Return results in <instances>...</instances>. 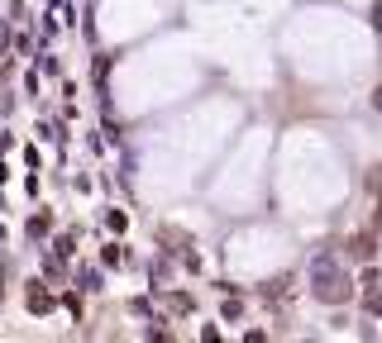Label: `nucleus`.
Returning <instances> with one entry per match:
<instances>
[{
    "instance_id": "f257e3e1",
    "label": "nucleus",
    "mask_w": 382,
    "mask_h": 343,
    "mask_svg": "<svg viewBox=\"0 0 382 343\" xmlns=\"http://www.w3.org/2000/svg\"><path fill=\"white\" fill-rule=\"evenodd\" d=\"M311 291H316V300H349L344 267L334 263V258H316V267H311Z\"/></svg>"
},
{
    "instance_id": "f03ea898",
    "label": "nucleus",
    "mask_w": 382,
    "mask_h": 343,
    "mask_svg": "<svg viewBox=\"0 0 382 343\" xmlns=\"http://www.w3.org/2000/svg\"><path fill=\"white\" fill-rule=\"evenodd\" d=\"M373 253H378V243H373V234H358V238H353V243H349V258H353V263H368Z\"/></svg>"
},
{
    "instance_id": "7ed1b4c3",
    "label": "nucleus",
    "mask_w": 382,
    "mask_h": 343,
    "mask_svg": "<svg viewBox=\"0 0 382 343\" xmlns=\"http://www.w3.org/2000/svg\"><path fill=\"white\" fill-rule=\"evenodd\" d=\"M29 310H33V315L53 310V296H48V291H43V286H38V281H33V286H29Z\"/></svg>"
},
{
    "instance_id": "20e7f679",
    "label": "nucleus",
    "mask_w": 382,
    "mask_h": 343,
    "mask_svg": "<svg viewBox=\"0 0 382 343\" xmlns=\"http://www.w3.org/2000/svg\"><path fill=\"white\" fill-rule=\"evenodd\" d=\"M100 263H105V267H125V263H129V253L120 248V243H105V248H100Z\"/></svg>"
},
{
    "instance_id": "39448f33",
    "label": "nucleus",
    "mask_w": 382,
    "mask_h": 343,
    "mask_svg": "<svg viewBox=\"0 0 382 343\" xmlns=\"http://www.w3.org/2000/svg\"><path fill=\"white\" fill-rule=\"evenodd\" d=\"M125 224H129L125 210H105V229H110V234H125Z\"/></svg>"
},
{
    "instance_id": "423d86ee",
    "label": "nucleus",
    "mask_w": 382,
    "mask_h": 343,
    "mask_svg": "<svg viewBox=\"0 0 382 343\" xmlns=\"http://www.w3.org/2000/svg\"><path fill=\"white\" fill-rule=\"evenodd\" d=\"M48 229H53V215H33L29 219V238H43Z\"/></svg>"
},
{
    "instance_id": "0eeeda50",
    "label": "nucleus",
    "mask_w": 382,
    "mask_h": 343,
    "mask_svg": "<svg viewBox=\"0 0 382 343\" xmlns=\"http://www.w3.org/2000/svg\"><path fill=\"white\" fill-rule=\"evenodd\" d=\"M53 253H58V258H72V253H77V238H72V234H63L58 243H53Z\"/></svg>"
},
{
    "instance_id": "6e6552de",
    "label": "nucleus",
    "mask_w": 382,
    "mask_h": 343,
    "mask_svg": "<svg viewBox=\"0 0 382 343\" xmlns=\"http://www.w3.org/2000/svg\"><path fill=\"white\" fill-rule=\"evenodd\" d=\"M363 310H368V315H378V320H382V291H378V286H373V291H368V300H363Z\"/></svg>"
},
{
    "instance_id": "1a4fd4ad",
    "label": "nucleus",
    "mask_w": 382,
    "mask_h": 343,
    "mask_svg": "<svg viewBox=\"0 0 382 343\" xmlns=\"http://www.w3.org/2000/svg\"><path fill=\"white\" fill-rule=\"evenodd\" d=\"M81 291H100V272H96V267L81 272Z\"/></svg>"
},
{
    "instance_id": "9d476101",
    "label": "nucleus",
    "mask_w": 382,
    "mask_h": 343,
    "mask_svg": "<svg viewBox=\"0 0 382 343\" xmlns=\"http://www.w3.org/2000/svg\"><path fill=\"white\" fill-rule=\"evenodd\" d=\"M368 24H373V29L382 33V0H378V5H373V10H368Z\"/></svg>"
}]
</instances>
